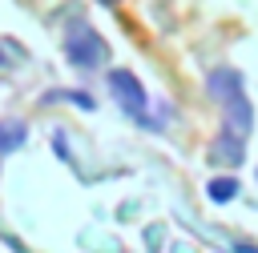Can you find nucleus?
Listing matches in <instances>:
<instances>
[{
    "mask_svg": "<svg viewBox=\"0 0 258 253\" xmlns=\"http://www.w3.org/2000/svg\"><path fill=\"white\" fill-rule=\"evenodd\" d=\"M20 141H24V124H20V120H16V124L4 120V124H0V153H8V149L20 145Z\"/></svg>",
    "mask_w": 258,
    "mask_h": 253,
    "instance_id": "f257e3e1",
    "label": "nucleus"
}]
</instances>
